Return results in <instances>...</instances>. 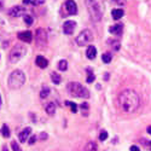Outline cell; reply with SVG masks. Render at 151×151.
Masks as SVG:
<instances>
[{
  "label": "cell",
  "instance_id": "cell-33",
  "mask_svg": "<svg viewBox=\"0 0 151 151\" xmlns=\"http://www.w3.org/2000/svg\"><path fill=\"white\" fill-rule=\"evenodd\" d=\"M80 106H81L82 110H88V104H87V103H83V104H81Z\"/></svg>",
  "mask_w": 151,
  "mask_h": 151
},
{
  "label": "cell",
  "instance_id": "cell-21",
  "mask_svg": "<svg viewBox=\"0 0 151 151\" xmlns=\"http://www.w3.org/2000/svg\"><path fill=\"white\" fill-rule=\"evenodd\" d=\"M58 69H59L60 71H65V70L68 69V62L64 60V59L59 60V63H58Z\"/></svg>",
  "mask_w": 151,
  "mask_h": 151
},
{
  "label": "cell",
  "instance_id": "cell-11",
  "mask_svg": "<svg viewBox=\"0 0 151 151\" xmlns=\"http://www.w3.org/2000/svg\"><path fill=\"white\" fill-rule=\"evenodd\" d=\"M17 36H18L19 40H22L24 42H32V40H33V34L29 30H27V32H19Z\"/></svg>",
  "mask_w": 151,
  "mask_h": 151
},
{
  "label": "cell",
  "instance_id": "cell-24",
  "mask_svg": "<svg viewBox=\"0 0 151 151\" xmlns=\"http://www.w3.org/2000/svg\"><path fill=\"white\" fill-rule=\"evenodd\" d=\"M1 133L5 138H9L10 137V128L7 127V124H4L3 126V128H1Z\"/></svg>",
  "mask_w": 151,
  "mask_h": 151
},
{
  "label": "cell",
  "instance_id": "cell-28",
  "mask_svg": "<svg viewBox=\"0 0 151 151\" xmlns=\"http://www.w3.org/2000/svg\"><path fill=\"white\" fill-rule=\"evenodd\" d=\"M24 22H26L28 26H32L33 24V17L29 15H24Z\"/></svg>",
  "mask_w": 151,
  "mask_h": 151
},
{
  "label": "cell",
  "instance_id": "cell-3",
  "mask_svg": "<svg viewBox=\"0 0 151 151\" xmlns=\"http://www.w3.org/2000/svg\"><path fill=\"white\" fill-rule=\"evenodd\" d=\"M67 90L71 96L78 97V98H88L90 97L88 90L85 88L79 82H69L67 86Z\"/></svg>",
  "mask_w": 151,
  "mask_h": 151
},
{
  "label": "cell",
  "instance_id": "cell-6",
  "mask_svg": "<svg viewBox=\"0 0 151 151\" xmlns=\"http://www.w3.org/2000/svg\"><path fill=\"white\" fill-rule=\"evenodd\" d=\"M92 40H93V34H92V32L88 30V29H83V30L76 36V39H75V42H76L78 46L83 47V46H86V45H88Z\"/></svg>",
  "mask_w": 151,
  "mask_h": 151
},
{
  "label": "cell",
  "instance_id": "cell-10",
  "mask_svg": "<svg viewBox=\"0 0 151 151\" xmlns=\"http://www.w3.org/2000/svg\"><path fill=\"white\" fill-rule=\"evenodd\" d=\"M65 10L68 12V15H75L78 14V5L74 0H67L65 3Z\"/></svg>",
  "mask_w": 151,
  "mask_h": 151
},
{
  "label": "cell",
  "instance_id": "cell-26",
  "mask_svg": "<svg viewBox=\"0 0 151 151\" xmlns=\"http://www.w3.org/2000/svg\"><path fill=\"white\" fill-rule=\"evenodd\" d=\"M111 59H112V57H111L110 53H104V55L102 56V60H103L104 63H110Z\"/></svg>",
  "mask_w": 151,
  "mask_h": 151
},
{
  "label": "cell",
  "instance_id": "cell-29",
  "mask_svg": "<svg viewBox=\"0 0 151 151\" xmlns=\"http://www.w3.org/2000/svg\"><path fill=\"white\" fill-rule=\"evenodd\" d=\"M106 138H108V132L106 131H102V132H100V134H99V139L100 140L104 142V140H106Z\"/></svg>",
  "mask_w": 151,
  "mask_h": 151
},
{
  "label": "cell",
  "instance_id": "cell-14",
  "mask_svg": "<svg viewBox=\"0 0 151 151\" xmlns=\"http://www.w3.org/2000/svg\"><path fill=\"white\" fill-rule=\"evenodd\" d=\"M86 56H87V58H88V59H94L96 56H97V48L94 46L90 45L88 47H87V50H86Z\"/></svg>",
  "mask_w": 151,
  "mask_h": 151
},
{
  "label": "cell",
  "instance_id": "cell-18",
  "mask_svg": "<svg viewBox=\"0 0 151 151\" xmlns=\"http://www.w3.org/2000/svg\"><path fill=\"white\" fill-rule=\"evenodd\" d=\"M45 3V0H23V4L26 5H33V6H39Z\"/></svg>",
  "mask_w": 151,
  "mask_h": 151
},
{
  "label": "cell",
  "instance_id": "cell-39",
  "mask_svg": "<svg viewBox=\"0 0 151 151\" xmlns=\"http://www.w3.org/2000/svg\"><path fill=\"white\" fill-rule=\"evenodd\" d=\"M0 105H1V96H0Z\"/></svg>",
  "mask_w": 151,
  "mask_h": 151
},
{
  "label": "cell",
  "instance_id": "cell-36",
  "mask_svg": "<svg viewBox=\"0 0 151 151\" xmlns=\"http://www.w3.org/2000/svg\"><path fill=\"white\" fill-rule=\"evenodd\" d=\"M146 131H147V133H149V134H151V126H150V127H147V129H146Z\"/></svg>",
  "mask_w": 151,
  "mask_h": 151
},
{
  "label": "cell",
  "instance_id": "cell-16",
  "mask_svg": "<svg viewBox=\"0 0 151 151\" xmlns=\"http://www.w3.org/2000/svg\"><path fill=\"white\" fill-rule=\"evenodd\" d=\"M123 15H124V11H123L122 9H115V10H112V11H111V16H112V18L116 19V21L120 19V18H122Z\"/></svg>",
  "mask_w": 151,
  "mask_h": 151
},
{
  "label": "cell",
  "instance_id": "cell-22",
  "mask_svg": "<svg viewBox=\"0 0 151 151\" xmlns=\"http://www.w3.org/2000/svg\"><path fill=\"white\" fill-rule=\"evenodd\" d=\"M48 94H50V88H48L47 86H44L42 90H41V92H40V97H41L42 99H45V98L48 97Z\"/></svg>",
  "mask_w": 151,
  "mask_h": 151
},
{
  "label": "cell",
  "instance_id": "cell-23",
  "mask_svg": "<svg viewBox=\"0 0 151 151\" xmlns=\"http://www.w3.org/2000/svg\"><path fill=\"white\" fill-rule=\"evenodd\" d=\"M65 104H67V106L70 108V110H71L73 112H78V104H75V103H73V102H69V100H67Z\"/></svg>",
  "mask_w": 151,
  "mask_h": 151
},
{
  "label": "cell",
  "instance_id": "cell-34",
  "mask_svg": "<svg viewBox=\"0 0 151 151\" xmlns=\"http://www.w3.org/2000/svg\"><path fill=\"white\" fill-rule=\"evenodd\" d=\"M40 139H41V140L47 139V134H46V133H41V134H40Z\"/></svg>",
  "mask_w": 151,
  "mask_h": 151
},
{
  "label": "cell",
  "instance_id": "cell-7",
  "mask_svg": "<svg viewBox=\"0 0 151 151\" xmlns=\"http://www.w3.org/2000/svg\"><path fill=\"white\" fill-rule=\"evenodd\" d=\"M35 42L39 47H45L47 45V33L45 29L39 28L35 33Z\"/></svg>",
  "mask_w": 151,
  "mask_h": 151
},
{
  "label": "cell",
  "instance_id": "cell-5",
  "mask_svg": "<svg viewBox=\"0 0 151 151\" xmlns=\"http://www.w3.org/2000/svg\"><path fill=\"white\" fill-rule=\"evenodd\" d=\"M26 53H27V48L23 45H19V44L15 45L10 52L9 60H10V63H12V64H15V63L19 62L24 56H26Z\"/></svg>",
  "mask_w": 151,
  "mask_h": 151
},
{
  "label": "cell",
  "instance_id": "cell-2",
  "mask_svg": "<svg viewBox=\"0 0 151 151\" xmlns=\"http://www.w3.org/2000/svg\"><path fill=\"white\" fill-rule=\"evenodd\" d=\"M26 82V74H24L22 70H14L7 80V85L11 90H18L24 85Z\"/></svg>",
  "mask_w": 151,
  "mask_h": 151
},
{
  "label": "cell",
  "instance_id": "cell-32",
  "mask_svg": "<svg viewBox=\"0 0 151 151\" xmlns=\"http://www.w3.org/2000/svg\"><path fill=\"white\" fill-rule=\"evenodd\" d=\"M114 3H116V4H119V5H124V0H112Z\"/></svg>",
  "mask_w": 151,
  "mask_h": 151
},
{
  "label": "cell",
  "instance_id": "cell-37",
  "mask_svg": "<svg viewBox=\"0 0 151 151\" xmlns=\"http://www.w3.org/2000/svg\"><path fill=\"white\" fill-rule=\"evenodd\" d=\"M147 149H150V150H151V142H149V143H147Z\"/></svg>",
  "mask_w": 151,
  "mask_h": 151
},
{
  "label": "cell",
  "instance_id": "cell-13",
  "mask_svg": "<svg viewBox=\"0 0 151 151\" xmlns=\"http://www.w3.org/2000/svg\"><path fill=\"white\" fill-rule=\"evenodd\" d=\"M35 63H36V65L39 68H41V69H45L48 65V60L45 57H42V56H37L35 58Z\"/></svg>",
  "mask_w": 151,
  "mask_h": 151
},
{
  "label": "cell",
  "instance_id": "cell-9",
  "mask_svg": "<svg viewBox=\"0 0 151 151\" xmlns=\"http://www.w3.org/2000/svg\"><path fill=\"white\" fill-rule=\"evenodd\" d=\"M75 28H76V23L74 21H67V22H64V24H63V33L67 34V35H71L74 33Z\"/></svg>",
  "mask_w": 151,
  "mask_h": 151
},
{
  "label": "cell",
  "instance_id": "cell-25",
  "mask_svg": "<svg viewBox=\"0 0 151 151\" xmlns=\"http://www.w3.org/2000/svg\"><path fill=\"white\" fill-rule=\"evenodd\" d=\"M109 44L112 46V48H114V51H119L120 50V42L119 41H116V40H112V41H109Z\"/></svg>",
  "mask_w": 151,
  "mask_h": 151
},
{
  "label": "cell",
  "instance_id": "cell-1",
  "mask_svg": "<svg viewBox=\"0 0 151 151\" xmlns=\"http://www.w3.org/2000/svg\"><path fill=\"white\" fill-rule=\"evenodd\" d=\"M139 103L140 99L137 92L132 91V90H126L123 92L120 93L119 96V105L121 108V110L123 112H134L138 108H139Z\"/></svg>",
  "mask_w": 151,
  "mask_h": 151
},
{
  "label": "cell",
  "instance_id": "cell-19",
  "mask_svg": "<svg viewBox=\"0 0 151 151\" xmlns=\"http://www.w3.org/2000/svg\"><path fill=\"white\" fill-rule=\"evenodd\" d=\"M98 150V146L94 142H90L87 143L86 146H85V151H97Z\"/></svg>",
  "mask_w": 151,
  "mask_h": 151
},
{
  "label": "cell",
  "instance_id": "cell-17",
  "mask_svg": "<svg viewBox=\"0 0 151 151\" xmlns=\"http://www.w3.org/2000/svg\"><path fill=\"white\" fill-rule=\"evenodd\" d=\"M45 110H46V112L48 115H55V112H56V105H55V103H48V104H46V106H45Z\"/></svg>",
  "mask_w": 151,
  "mask_h": 151
},
{
  "label": "cell",
  "instance_id": "cell-15",
  "mask_svg": "<svg viewBox=\"0 0 151 151\" xmlns=\"http://www.w3.org/2000/svg\"><path fill=\"white\" fill-rule=\"evenodd\" d=\"M122 30H123V26H122V24H115V26L110 27V29H109V32L111 34H114V35H121L122 34Z\"/></svg>",
  "mask_w": 151,
  "mask_h": 151
},
{
  "label": "cell",
  "instance_id": "cell-31",
  "mask_svg": "<svg viewBox=\"0 0 151 151\" xmlns=\"http://www.w3.org/2000/svg\"><path fill=\"white\" fill-rule=\"evenodd\" d=\"M35 142H36V137H35V135L30 137V139H29V144H30V145H33Z\"/></svg>",
  "mask_w": 151,
  "mask_h": 151
},
{
  "label": "cell",
  "instance_id": "cell-38",
  "mask_svg": "<svg viewBox=\"0 0 151 151\" xmlns=\"http://www.w3.org/2000/svg\"><path fill=\"white\" fill-rule=\"evenodd\" d=\"M3 151H9V149H7L6 146H4V147H3Z\"/></svg>",
  "mask_w": 151,
  "mask_h": 151
},
{
  "label": "cell",
  "instance_id": "cell-12",
  "mask_svg": "<svg viewBox=\"0 0 151 151\" xmlns=\"http://www.w3.org/2000/svg\"><path fill=\"white\" fill-rule=\"evenodd\" d=\"M30 133H32V128H30V127L24 128V129L19 133V135H18L19 142H21V143H26V142H27V139L29 138V135H30Z\"/></svg>",
  "mask_w": 151,
  "mask_h": 151
},
{
  "label": "cell",
  "instance_id": "cell-20",
  "mask_svg": "<svg viewBox=\"0 0 151 151\" xmlns=\"http://www.w3.org/2000/svg\"><path fill=\"white\" fill-rule=\"evenodd\" d=\"M51 80H52V82H53L55 85H59L60 81H62V78H60V75H59V74H57V73H52V74H51Z\"/></svg>",
  "mask_w": 151,
  "mask_h": 151
},
{
  "label": "cell",
  "instance_id": "cell-4",
  "mask_svg": "<svg viewBox=\"0 0 151 151\" xmlns=\"http://www.w3.org/2000/svg\"><path fill=\"white\" fill-rule=\"evenodd\" d=\"M86 6L91 18L96 22H99L100 18H102V10H100L97 0H86Z\"/></svg>",
  "mask_w": 151,
  "mask_h": 151
},
{
  "label": "cell",
  "instance_id": "cell-35",
  "mask_svg": "<svg viewBox=\"0 0 151 151\" xmlns=\"http://www.w3.org/2000/svg\"><path fill=\"white\" fill-rule=\"evenodd\" d=\"M131 151H140V150H139V147H138V146L133 145V146H131Z\"/></svg>",
  "mask_w": 151,
  "mask_h": 151
},
{
  "label": "cell",
  "instance_id": "cell-8",
  "mask_svg": "<svg viewBox=\"0 0 151 151\" xmlns=\"http://www.w3.org/2000/svg\"><path fill=\"white\" fill-rule=\"evenodd\" d=\"M7 14L11 17H21L23 15H26V9L22 7V6H14L9 10Z\"/></svg>",
  "mask_w": 151,
  "mask_h": 151
},
{
  "label": "cell",
  "instance_id": "cell-30",
  "mask_svg": "<svg viewBox=\"0 0 151 151\" xmlns=\"http://www.w3.org/2000/svg\"><path fill=\"white\" fill-rule=\"evenodd\" d=\"M11 146H12V150H14V151H22L21 147H19V145L16 142H12L11 143Z\"/></svg>",
  "mask_w": 151,
  "mask_h": 151
},
{
  "label": "cell",
  "instance_id": "cell-27",
  "mask_svg": "<svg viewBox=\"0 0 151 151\" xmlns=\"http://www.w3.org/2000/svg\"><path fill=\"white\" fill-rule=\"evenodd\" d=\"M87 71L90 73V74H88V78H87V82H88V83H92V82L96 80V76H94V74H92V73H91V70H90V69L87 70Z\"/></svg>",
  "mask_w": 151,
  "mask_h": 151
}]
</instances>
